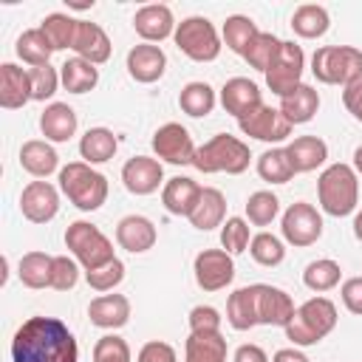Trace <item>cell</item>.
I'll use <instances>...</instances> for the list:
<instances>
[{
    "mask_svg": "<svg viewBox=\"0 0 362 362\" xmlns=\"http://www.w3.org/2000/svg\"><path fill=\"white\" fill-rule=\"evenodd\" d=\"M189 322V334H221V311L212 308V305H195L187 317Z\"/></svg>",
    "mask_w": 362,
    "mask_h": 362,
    "instance_id": "50",
    "label": "cell"
},
{
    "mask_svg": "<svg viewBox=\"0 0 362 362\" xmlns=\"http://www.w3.org/2000/svg\"><path fill=\"white\" fill-rule=\"evenodd\" d=\"M156 240H158L156 223L144 215H124L116 223V243L130 255H141V252L153 249Z\"/></svg>",
    "mask_w": 362,
    "mask_h": 362,
    "instance_id": "21",
    "label": "cell"
},
{
    "mask_svg": "<svg viewBox=\"0 0 362 362\" xmlns=\"http://www.w3.org/2000/svg\"><path fill=\"white\" fill-rule=\"evenodd\" d=\"M76 23H79V20H74V17L65 14V11H51V14L42 17L40 28H42V34L48 37V42H51L54 51H65V48L74 45Z\"/></svg>",
    "mask_w": 362,
    "mask_h": 362,
    "instance_id": "42",
    "label": "cell"
},
{
    "mask_svg": "<svg viewBox=\"0 0 362 362\" xmlns=\"http://www.w3.org/2000/svg\"><path fill=\"white\" fill-rule=\"evenodd\" d=\"M20 212L31 223H48L59 212V189L48 181H28L20 192Z\"/></svg>",
    "mask_w": 362,
    "mask_h": 362,
    "instance_id": "14",
    "label": "cell"
},
{
    "mask_svg": "<svg viewBox=\"0 0 362 362\" xmlns=\"http://www.w3.org/2000/svg\"><path fill=\"white\" fill-rule=\"evenodd\" d=\"M215 102H218V96H215V90H212L209 82H187V85L181 88V93H178L181 110H184L187 116H192V119L209 116V113L215 110Z\"/></svg>",
    "mask_w": 362,
    "mask_h": 362,
    "instance_id": "37",
    "label": "cell"
},
{
    "mask_svg": "<svg viewBox=\"0 0 362 362\" xmlns=\"http://www.w3.org/2000/svg\"><path fill=\"white\" fill-rule=\"evenodd\" d=\"M339 280H342V269H339V263L331 260V257H317V260H311V263L305 266V272H303L305 288L320 291V294L337 288Z\"/></svg>",
    "mask_w": 362,
    "mask_h": 362,
    "instance_id": "41",
    "label": "cell"
},
{
    "mask_svg": "<svg viewBox=\"0 0 362 362\" xmlns=\"http://www.w3.org/2000/svg\"><path fill=\"white\" fill-rule=\"evenodd\" d=\"M351 167H354L356 175H362V144L354 150V164H351Z\"/></svg>",
    "mask_w": 362,
    "mask_h": 362,
    "instance_id": "57",
    "label": "cell"
},
{
    "mask_svg": "<svg viewBox=\"0 0 362 362\" xmlns=\"http://www.w3.org/2000/svg\"><path fill=\"white\" fill-rule=\"evenodd\" d=\"M280 48H283V40H280V37H274L272 31H260V34L246 45L243 59L249 62V68H255V71L266 74V71L272 68V62L277 59Z\"/></svg>",
    "mask_w": 362,
    "mask_h": 362,
    "instance_id": "39",
    "label": "cell"
},
{
    "mask_svg": "<svg viewBox=\"0 0 362 362\" xmlns=\"http://www.w3.org/2000/svg\"><path fill=\"white\" fill-rule=\"evenodd\" d=\"M221 105H223V110L229 116H235L240 122V119H246L249 113H255L263 105V93H260L257 82H252L246 76H232L221 88Z\"/></svg>",
    "mask_w": 362,
    "mask_h": 362,
    "instance_id": "17",
    "label": "cell"
},
{
    "mask_svg": "<svg viewBox=\"0 0 362 362\" xmlns=\"http://www.w3.org/2000/svg\"><path fill=\"white\" fill-rule=\"evenodd\" d=\"M31 102V79L28 71H23L14 62L0 65V107L17 110Z\"/></svg>",
    "mask_w": 362,
    "mask_h": 362,
    "instance_id": "24",
    "label": "cell"
},
{
    "mask_svg": "<svg viewBox=\"0 0 362 362\" xmlns=\"http://www.w3.org/2000/svg\"><path fill=\"white\" fill-rule=\"evenodd\" d=\"M59 79L68 93H88L99 85V68L82 57H71L59 65Z\"/></svg>",
    "mask_w": 362,
    "mask_h": 362,
    "instance_id": "32",
    "label": "cell"
},
{
    "mask_svg": "<svg viewBox=\"0 0 362 362\" xmlns=\"http://www.w3.org/2000/svg\"><path fill=\"white\" fill-rule=\"evenodd\" d=\"M328 28H331V17H328V11H325L322 6H317V3H303V6H297L294 14H291V31H294L297 37H303V40H317V37H322Z\"/></svg>",
    "mask_w": 362,
    "mask_h": 362,
    "instance_id": "35",
    "label": "cell"
},
{
    "mask_svg": "<svg viewBox=\"0 0 362 362\" xmlns=\"http://www.w3.org/2000/svg\"><path fill=\"white\" fill-rule=\"evenodd\" d=\"M303 71H305V54H303V48L297 42L283 40V48H280L277 59L266 71V85H269L272 93H277L283 99L294 88L303 85Z\"/></svg>",
    "mask_w": 362,
    "mask_h": 362,
    "instance_id": "10",
    "label": "cell"
},
{
    "mask_svg": "<svg viewBox=\"0 0 362 362\" xmlns=\"http://www.w3.org/2000/svg\"><path fill=\"white\" fill-rule=\"evenodd\" d=\"M20 167L34 178H48L51 173H59V156L45 139H28L20 147Z\"/></svg>",
    "mask_w": 362,
    "mask_h": 362,
    "instance_id": "26",
    "label": "cell"
},
{
    "mask_svg": "<svg viewBox=\"0 0 362 362\" xmlns=\"http://www.w3.org/2000/svg\"><path fill=\"white\" fill-rule=\"evenodd\" d=\"M257 175L266 184H286L294 178V167L288 161L286 147H269L266 153L257 156Z\"/></svg>",
    "mask_w": 362,
    "mask_h": 362,
    "instance_id": "40",
    "label": "cell"
},
{
    "mask_svg": "<svg viewBox=\"0 0 362 362\" xmlns=\"http://www.w3.org/2000/svg\"><path fill=\"white\" fill-rule=\"evenodd\" d=\"M122 184L130 195H153L158 187H164V167L158 158L133 156L122 167Z\"/></svg>",
    "mask_w": 362,
    "mask_h": 362,
    "instance_id": "15",
    "label": "cell"
},
{
    "mask_svg": "<svg viewBox=\"0 0 362 362\" xmlns=\"http://www.w3.org/2000/svg\"><path fill=\"white\" fill-rule=\"evenodd\" d=\"M192 274L198 288L221 291L235 280V260L226 249H201L192 260Z\"/></svg>",
    "mask_w": 362,
    "mask_h": 362,
    "instance_id": "11",
    "label": "cell"
},
{
    "mask_svg": "<svg viewBox=\"0 0 362 362\" xmlns=\"http://www.w3.org/2000/svg\"><path fill=\"white\" fill-rule=\"evenodd\" d=\"M320 110V93L311 85H300L294 88L288 96L280 99V113L291 122V124H305L314 119V113Z\"/></svg>",
    "mask_w": 362,
    "mask_h": 362,
    "instance_id": "31",
    "label": "cell"
},
{
    "mask_svg": "<svg viewBox=\"0 0 362 362\" xmlns=\"http://www.w3.org/2000/svg\"><path fill=\"white\" fill-rule=\"evenodd\" d=\"M127 74L141 82V85H153L164 76L167 71V54L161 51V45H153V42H139L127 51Z\"/></svg>",
    "mask_w": 362,
    "mask_h": 362,
    "instance_id": "18",
    "label": "cell"
},
{
    "mask_svg": "<svg viewBox=\"0 0 362 362\" xmlns=\"http://www.w3.org/2000/svg\"><path fill=\"white\" fill-rule=\"evenodd\" d=\"M76 127H79V122H76V113L68 102H51L40 113V130H42L45 141L62 144L76 133Z\"/></svg>",
    "mask_w": 362,
    "mask_h": 362,
    "instance_id": "25",
    "label": "cell"
},
{
    "mask_svg": "<svg viewBox=\"0 0 362 362\" xmlns=\"http://www.w3.org/2000/svg\"><path fill=\"white\" fill-rule=\"evenodd\" d=\"M337 320H339L337 305L328 297H311L297 308L294 320L283 331L294 348H308V345H317L320 339H325L337 328Z\"/></svg>",
    "mask_w": 362,
    "mask_h": 362,
    "instance_id": "4",
    "label": "cell"
},
{
    "mask_svg": "<svg viewBox=\"0 0 362 362\" xmlns=\"http://www.w3.org/2000/svg\"><path fill=\"white\" fill-rule=\"evenodd\" d=\"M65 246L71 252V257L82 266V272H93L105 263H110L113 255V243L110 238L90 221H74L65 229Z\"/></svg>",
    "mask_w": 362,
    "mask_h": 362,
    "instance_id": "7",
    "label": "cell"
},
{
    "mask_svg": "<svg viewBox=\"0 0 362 362\" xmlns=\"http://www.w3.org/2000/svg\"><path fill=\"white\" fill-rule=\"evenodd\" d=\"M223 221H226V195L218 187H204L201 198L189 215V223L201 232H209L215 226H223Z\"/></svg>",
    "mask_w": 362,
    "mask_h": 362,
    "instance_id": "29",
    "label": "cell"
},
{
    "mask_svg": "<svg viewBox=\"0 0 362 362\" xmlns=\"http://www.w3.org/2000/svg\"><path fill=\"white\" fill-rule=\"evenodd\" d=\"M249 255H252V260L255 263H260V266H280L283 263V257H286V243L277 238V235H272V232H257V235H252V243H249Z\"/></svg>",
    "mask_w": 362,
    "mask_h": 362,
    "instance_id": "44",
    "label": "cell"
},
{
    "mask_svg": "<svg viewBox=\"0 0 362 362\" xmlns=\"http://www.w3.org/2000/svg\"><path fill=\"white\" fill-rule=\"evenodd\" d=\"M286 153H288V161L294 167V175L297 173H314L317 167L325 164L328 144L320 136H297L286 144Z\"/></svg>",
    "mask_w": 362,
    "mask_h": 362,
    "instance_id": "27",
    "label": "cell"
},
{
    "mask_svg": "<svg viewBox=\"0 0 362 362\" xmlns=\"http://www.w3.org/2000/svg\"><path fill=\"white\" fill-rule=\"evenodd\" d=\"M51 272H54V255L45 252H25L17 266V277L25 288H51Z\"/></svg>",
    "mask_w": 362,
    "mask_h": 362,
    "instance_id": "34",
    "label": "cell"
},
{
    "mask_svg": "<svg viewBox=\"0 0 362 362\" xmlns=\"http://www.w3.org/2000/svg\"><path fill=\"white\" fill-rule=\"evenodd\" d=\"M119 150V139L113 136V130L107 127H88L79 139V156L85 164H105L116 156Z\"/></svg>",
    "mask_w": 362,
    "mask_h": 362,
    "instance_id": "30",
    "label": "cell"
},
{
    "mask_svg": "<svg viewBox=\"0 0 362 362\" xmlns=\"http://www.w3.org/2000/svg\"><path fill=\"white\" fill-rule=\"evenodd\" d=\"M85 280H88V286H90L93 291L107 294V291H113V288L124 280V263H122L119 257H113L110 263H105V266H99V269H93V272H85Z\"/></svg>",
    "mask_w": 362,
    "mask_h": 362,
    "instance_id": "47",
    "label": "cell"
},
{
    "mask_svg": "<svg viewBox=\"0 0 362 362\" xmlns=\"http://www.w3.org/2000/svg\"><path fill=\"white\" fill-rule=\"evenodd\" d=\"M235 362H272V359H269V354H266L260 345L246 342V345H240V348L235 351Z\"/></svg>",
    "mask_w": 362,
    "mask_h": 362,
    "instance_id": "54",
    "label": "cell"
},
{
    "mask_svg": "<svg viewBox=\"0 0 362 362\" xmlns=\"http://www.w3.org/2000/svg\"><path fill=\"white\" fill-rule=\"evenodd\" d=\"M249 161H252V153H249L246 141H240L238 136H229V133H218L195 150L192 167L201 173H209V175L212 173L240 175L249 170Z\"/></svg>",
    "mask_w": 362,
    "mask_h": 362,
    "instance_id": "5",
    "label": "cell"
},
{
    "mask_svg": "<svg viewBox=\"0 0 362 362\" xmlns=\"http://www.w3.org/2000/svg\"><path fill=\"white\" fill-rule=\"evenodd\" d=\"M195 150L198 147H195L189 130L178 122H167L153 133V153H156V158H161L167 164H175V167L192 164Z\"/></svg>",
    "mask_w": 362,
    "mask_h": 362,
    "instance_id": "13",
    "label": "cell"
},
{
    "mask_svg": "<svg viewBox=\"0 0 362 362\" xmlns=\"http://www.w3.org/2000/svg\"><path fill=\"white\" fill-rule=\"evenodd\" d=\"M272 362H311L300 348H280V351H274V356H272Z\"/></svg>",
    "mask_w": 362,
    "mask_h": 362,
    "instance_id": "55",
    "label": "cell"
},
{
    "mask_svg": "<svg viewBox=\"0 0 362 362\" xmlns=\"http://www.w3.org/2000/svg\"><path fill=\"white\" fill-rule=\"evenodd\" d=\"M257 34H260L257 23H255L252 17H246V14H232V17H226V23H223V28H221L223 45H226L229 51L240 54V57H243L246 45H249Z\"/></svg>",
    "mask_w": 362,
    "mask_h": 362,
    "instance_id": "38",
    "label": "cell"
},
{
    "mask_svg": "<svg viewBox=\"0 0 362 362\" xmlns=\"http://www.w3.org/2000/svg\"><path fill=\"white\" fill-rule=\"evenodd\" d=\"M28 79H31V99H34V102H45V99H51V96L59 90V85H62L59 71L51 68V65L28 68Z\"/></svg>",
    "mask_w": 362,
    "mask_h": 362,
    "instance_id": "46",
    "label": "cell"
},
{
    "mask_svg": "<svg viewBox=\"0 0 362 362\" xmlns=\"http://www.w3.org/2000/svg\"><path fill=\"white\" fill-rule=\"evenodd\" d=\"M136 362H178V354L170 342L164 339H150L139 348L136 354Z\"/></svg>",
    "mask_w": 362,
    "mask_h": 362,
    "instance_id": "51",
    "label": "cell"
},
{
    "mask_svg": "<svg viewBox=\"0 0 362 362\" xmlns=\"http://www.w3.org/2000/svg\"><path fill=\"white\" fill-rule=\"evenodd\" d=\"M201 184L187 178V175H175L170 181H164L161 187V204L170 215H178V218H189L198 198H201Z\"/></svg>",
    "mask_w": 362,
    "mask_h": 362,
    "instance_id": "22",
    "label": "cell"
},
{
    "mask_svg": "<svg viewBox=\"0 0 362 362\" xmlns=\"http://www.w3.org/2000/svg\"><path fill=\"white\" fill-rule=\"evenodd\" d=\"M342 105L348 107V113L356 122H362V79H356L354 85L342 88Z\"/></svg>",
    "mask_w": 362,
    "mask_h": 362,
    "instance_id": "53",
    "label": "cell"
},
{
    "mask_svg": "<svg viewBox=\"0 0 362 362\" xmlns=\"http://www.w3.org/2000/svg\"><path fill=\"white\" fill-rule=\"evenodd\" d=\"M88 317L96 328L116 331L130 320V300L124 294H99L88 305Z\"/></svg>",
    "mask_w": 362,
    "mask_h": 362,
    "instance_id": "23",
    "label": "cell"
},
{
    "mask_svg": "<svg viewBox=\"0 0 362 362\" xmlns=\"http://www.w3.org/2000/svg\"><path fill=\"white\" fill-rule=\"evenodd\" d=\"M175 25L178 23L173 17V8L164 6V3H147V6H141L133 14V28L141 37V42L158 45L161 40H167V37L175 34Z\"/></svg>",
    "mask_w": 362,
    "mask_h": 362,
    "instance_id": "16",
    "label": "cell"
},
{
    "mask_svg": "<svg viewBox=\"0 0 362 362\" xmlns=\"http://www.w3.org/2000/svg\"><path fill=\"white\" fill-rule=\"evenodd\" d=\"M280 215V198L272 189H257L246 198V218L252 226H272Z\"/></svg>",
    "mask_w": 362,
    "mask_h": 362,
    "instance_id": "43",
    "label": "cell"
},
{
    "mask_svg": "<svg viewBox=\"0 0 362 362\" xmlns=\"http://www.w3.org/2000/svg\"><path fill=\"white\" fill-rule=\"evenodd\" d=\"M317 198L320 209L334 218H345L356 212L359 204V175L351 164H328L317 178Z\"/></svg>",
    "mask_w": 362,
    "mask_h": 362,
    "instance_id": "2",
    "label": "cell"
},
{
    "mask_svg": "<svg viewBox=\"0 0 362 362\" xmlns=\"http://www.w3.org/2000/svg\"><path fill=\"white\" fill-rule=\"evenodd\" d=\"M354 238L362 243V209L354 212Z\"/></svg>",
    "mask_w": 362,
    "mask_h": 362,
    "instance_id": "56",
    "label": "cell"
},
{
    "mask_svg": "<svg viewBox=\"0 0 362 362\" xmlns=\"http://www.w3.org/2000/svg\"><path fill=\"white\" fill-rule=\"evenodd\" d=\"M59 192L82 212H93L107 201V178L85 161H68L59 175Z\"/></svg>",
    "mask_w": 362,
    "mask_h": 362,
    "instance_id": "3",
    "label": "cell"
},
{
    "mask_svg": "<svg viewBox=\"0 0 362 362\" xmlns=\"http://www.w3.org/2000/svg\"><path fill=\"white\" fill-rule=\"evenodd\" d=\"M14 362H79L71 328L57 317H28L11 339Z\"/></svg>",
    "mask_w": 362,
    "mask_h": 362,
    "instance_id": "1",
    "label": "cell"
},
{
    "mask_svg": "<svg viewBox=\"0 0 362 362\" xmlns=\"http://www.w3.org/2000/svg\"><path fill=\"white\" fill-rule=\"evenodd\" d=\"M79 263L68 255H54V272H51V288L71 291L79 283Z\"/></svg>",
    "mask_w": 362,
    "mask_h": 362,
    "instance_id": "49",
    "label": "cell"
},
{
    "mask_svg": "<svg viewBox=\"0 0 362 362\" xmlns=\"http://www.w3.org/2000/svg\"><path fill=\"white\" fill-rule=\"evenodd\" d=\"M238 127H240L243 136L257 139V141H266V144H280L294 130V124L280 113V107H272V105H260L255 113H249L246 119H240Z\"/></svg>",
    "mask_w": 362,
    "mask_h": 362,
    "instance_id": "12",
    "label": "cell"
},
{
    "mask_svg": "<svg viewBox=\"0 0 362 362\" xmlns=\"http://www.w3.org/2000/svg\"><path fill=\"white\" fill-rule=\"evenodd\" d=\"M173 40H175V45H178V51L184 54V57H189L192 62H212V59H218V54H221V34H218V28L212 25V20H206V17H187V20H181L178 25H175V34H173Z\"/></svg>",
    "mask_w": 362,
    "mask_h": 362,
    "instance_id": "8",
    "label": "cell"
},
{
    "mask_svg": "<svg viewBox=\"0 0 362 362\" xmlns=\"http://www.w3.org/2000/svg\"><path fill=\"white\" fill-rule=\"evenodd\" d=\"M226 322L235 331H249L257 325V283L235 288L226 300Z\"/></svg>",
    "mask_w": 362,
    "mask_h": 362,
    "instance_id": "28",
    "label": "cell"
},
{
    "mask_svg": "<svg viewBox=\"0 0 362 362\" xmlns=\"http://www.w3.org/2000/svg\"><path fill=\"white\" fill-rule=\"evenodd\" d=\"M311 74L322 85H354L362 79V51L356 45H322L311 57Z\"/></svg>",
    "mask_w": 362,
    "mask_h": 362,
    "instance_id": "6",
    "label": "cell"
},
{
    "mask_svg": "<svg viewBox=\"0 0 362 362\" xmlns=\"http://www.w3.org/2000/svg\"><path fill=\"white\" fill-rule=\"evenodd\" d=\"M339 297L351 314H362V277H348L339 288Z\"/></svg>",
    "mask_w": 362,
    "mask_h": 362,
    "instance_id": "52",
    "label": "cell"
},
{
    "mask_svg": "<svg viewBox=\"0 0 362 362\" xmlns=\"http://www.w3.org/2000/svg\"><path fill=\"white\" fill-rule=\"evenodd\" d=\"M71 51H74L76 57L93 62V65H102V62L110 59L113 45H110V37L105 34V28H102L99 23L79 20V23H76V34H74V45H71Z\"/></svg>",
    "mask_w": 362,
    "mask_h": 362,
    "instance_id": "20",
    "label": "cell"
},
{
    "mask_svg": "<svg viewBox=\"0 0 362 362\" xmlns=\"http://www.w3.org/2000/svg\"><path fill=\"white\" fill-rule=\"evenodd\" d=\"M252 243V232H249V221L246 218H226L223 226H221V246L229 252V255H240L246 252Z\"/></svg>",
    "mask_w": 362,
    "mask_h": 362,
    "instance_id": "45",
    "label": "cell"
},
{
    "mask_svg": "<svg viewBox=\"0 0 362 362\" xmlns=\"http://www.w3.org/2000/svg\"><path fill=\"white\" fill-rule=\"evenodd\" d=\"M283 240L291 246H314L322 238V215L308 201H294L280 218Z\"/></svg>",
    "mask_w": 362,
    "mask_h": 362,
    "instance_id": "9",
    "label": "cell"
},
{
    "mask_svg": "<svg viewBox=\"0 0 362 362\" xmlns=\"http://www.w3.org/2000/svg\"><path fill=\"white\" fill-rule=\"evenodd\" d=\"M93 362H133V354H130V345L122 337L105 334L93 345Z\"/></svg>",
    "mask_w": 362,
    "mask_h": 362,
    "instance_id": "48",
    "label": "cell"
},
{
    "mask_svg": "<svg viewBox=\"0 0 362 362\" xmlns=\"http://www.w3.org/2000/svg\"><path fill=\"white\" fill-rule=\"evenodd\" d=\"M294 314H297L294 300L283 288L269 286V283H257V325L286 328L294 320Z\"/></svg>",
    "mask_w": 362,
    "mask_h": 362,
    "instance_id": "19",
    "label": "cell"
},
{
    "mask_svg": "<svg viewBox=\"0 0 362 362\" xmlns=\"http://www.w3.org/2000/svg\"><path fill=\"white\" fill-rule=\"evenodd\" d=\"M14 51H17V57H20L25 65H31V68L51 65V54H54V48H51V42H48V37L42 34V28H25V31L17 37Z\"/></svg>",
    "mask_w": 362,
    "mask_h": 362,
    "instance_id": "36",
    "label": "cell"
},
{
    "mask_svg": "<svg viewBox=\"0 0 362 362\" xmlns=\"http://www.w3.org/2000/svg\"><path fill=\"white\" fill-rule=\"evenodd\" d=\"M226 354L223 334H189L184 342V362H226Z\"/></svg>",
    "mask_w": 362,
    "mask_h": 362,
    "instance_id": "33",
    "label": "cell"
}]
</instances>
